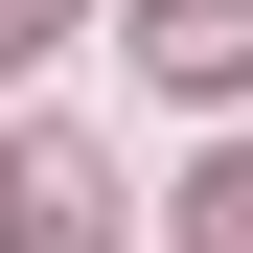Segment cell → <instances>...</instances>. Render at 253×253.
<instances>
[{
  "label": "cell",
  "mask_w": 253,
  "mask_h": 253,
  "mask_svg": "<svg viewBox=\"0 0 253 253\" xmlns=\"http://www.w3.org/2000/svg\"><path fill=\"white\" fill-rule=\"evenodd\" d=\"M0 253H115V161L92 138H0Z\"/></svg>",
  "instance_id": "obj_1"
},
{
  "label": "cell",
  "mask_w": 253,
  "mask_h": 253,
  "mask_svg": "<svg viewBox=\"0 0 253 253\" xmlns=\"http://www.w3.org/2000/svg\"><path fill=\"white\" fill-rule=\"evenodd\" d=\"M46 46H69V0H0V69H46Z\"/></svg>",
  "instance_id": "obj_4"
},
{
  "label": "cell",
  "mask_w": 253,
  "mask_h": 253,
  "mask_svg": "<svg viewBox=\"0 0 253 253\" xmlns=\"http://www.w3.org/2000/svg\"><path fill=\"white\" fill-rule=\"evenodd\" d=\"M184 253H253V138H230V161L184 184Z\"/></svg>",
  "instance_id": "obj_3"
},
{
  "label": "cell",
  "mask_w": 253,
  "mask_h": 253,
  "mask_svg": "<svg viewBox=\"0 0 253 253\" xmlns=\"http://www.w3.org/2000/svg\"><path fill=\"white\" fill-rule=\"evenodd\" d=\"M138 69L161 92H253V0H138Z\"/></svg>",
  "instance_id": "obj_2"
}]
</instances>
